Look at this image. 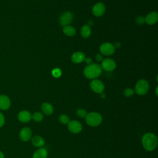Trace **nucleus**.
Wrapping results in <instances>:
<instances>
[{"label": "nucleus", "instance_id": "f257e3e1", "mask_svg": "<svg viewBox=\"0 0 158 158\" xmlns=\"http://www.w3.org/2000/svg\"><path fill=\"white\" fill-rule=\"evenodd\" d=\"M157 143L158 140L157 136L152 133H146L142 138L143 146L148 151L154 150L157 146Z\"/></svg>", "mask_w": 158, "mask_h": 158}, {"label": "nucleus", "instance_id": "f03ea898", "mask_svg": "<svg viewBox=\"0 0 158 158\" xmlns=\"http://www.w3.org/2000/svg\"><path fill=\"white\" fill-rule=\"evenodd\" d=\"M102 73V68L98 64H89L84 69L85 76L89 79L98 77Z\"/></svg>", "mask_w": 158, "mask_h": 158}, {"label": "nucleus", "instance_id": "7ed1b4c3", "mask_svg": "<svg viewBox=\"0 0 158 158\" xmlns=\"http://www.w3.org/2000/svg\"><path fill=\"white\" fill-rule=\"evenodd\" d=\"M86 123L91 127H96L102 122V118L101 115L98 112H92L87 114L85 117Z\"/></svg>", "mask_w": 158, "mask_h": 158}, {"label": "nucleus", "instance_id": "20e7f679", "mask_svg": "<svg viewBox=\"0 0 158 158\" xmlns=\"http://www.w3.org/2000/svg\"><path fill=\"white\" fill-rule=\"evenodd\" d=\"M149 83L146 80L142 79L139 80L135 85V91L139 95H144L149 90Z\"/></svg>", "mask_w": 158, "mask_h": 158}, {"label": "nucleus", "instance_id": "39448f33", "mask_svg": "<svg viewBox=\"0 0 158 158\" xmlns=\"http://www.w3.org/2000/svg\"><path fill=\"white\" fill-rule=\"evenodd\" d=\"M69 130L74 134L79 133L82 130V125L81 123L77 120H72L67 123Z\"/></svg>", "mask_w": 158, "mask_h": 158}, {"label": "nucleus", "instance_id": "423d86ee", "mask_svg": "<svg viewBox=\"0 0 158 158\" xmlns=\"http://www.w3.org/2000/svg\"><path fill=\"white\" fill-rule=\"evenodd\" d=\"M100 51L105 56H110L114 52L115 48L110 43H104L100 46Z\"/></svg>", "mask_w": 158, "mask_h": 158}, {"label": "nucleus", "instance_id": "0eeeda50", "mask_svg": "<svg viewBox=\"0 0 158 158\" xmlns=\"http://www.w3.org/2000/svg\"><path fill=\"white\" fill-rule=\"evenodd\" d=\"M116 67V64L115 61L111 59L107 58L102 60L101 68L104 70L110 72L114 70Z\"/></svg>", "mask_w": 158, "mask_h": 158}, {"label": "nucleus", "instance_id": "6e6552de", "mask_svg": "<svg viewBox=\"0 0 158 158\" xmlns=\"http://www.w3.org/2000/svg\"><path fill=\"white\" fill-rule=\"evenodd\" d=\"M90 87L96 93H102L104 89L103 83L99 80H93L90 83Z\"/></svg>", "mask_w": 158, "mask_h": 158}, {"label": "nucleus", "instance_id": "1a4fd4ad", "mask_svg": "<svg viewBox=\"0 0 158 158\" xmlns=\"http://www.w3.org/2000/svg\"><path fill=\"white\" fill-rule=\"evenodd\" d=\"M73 15L70 12H66L64 13L59 19V23L62 26L69 25L72 21Z\"/></svg>", "mask_w": 158, "mask_h": 158}, {"label": "nucleus", "instance_id": "9d476101", "mask_svg": "<svg viewBox=\"0 0 158 158\" xmlns=\"http://www.w3.org/2000/svg\"><path fill=\"white\" fill-rule=\"evenodd\" d=\"M32 131L28 127H23L19 133V138L22 141H28L31 139Z\"/></svg>", "mask_w": 158, "mask_h": 158}, {"label": "nucleus", "instance_id": "9b49d317", "mask_svg": "<svg viewBox=\"0 0 158 158\" xmlns=\"http://www.w3.org/2000/svg\"><path fill=\"white\" fill-rule=\"evenodd\" d=\"M11 101L9 98L4 94L0 95V109L6 110L10 108Z\"/></svg>", "mask_w": 158, "mask_h": 158}, {"label": "nucleus", "instance_id": "f8f14e48", "mask_svg": "<svg viewBox=\"0 0 158 158\" xmlns=\"http://www.w3.org/2000/svg\"><path fill=\"white\" fill-rule=\"evenodd\" d=\"M17 118L20 122L27 123L31 120V114L29 111L23 110L18 114Z\"/></svg>", "mask_w": 158, "mask_h": 158}, {"label": "nucleus", "instance_id": "ddd939ff", "mask_svg": "<svg viewBox=\"0 0 158 158\" xmlns=\"http://www.w3.org/2000/svg\"><path fill=\"white\" fill-rule=\"evenodd\" d=\"M93 14L97 17L102 15L105 12V6L101 2L96 3L93 7Z\"/></svg>", "mask_w": 158, "mask_h": 158}, {"label": "nucleus", "instance_id": "4468645a", "mask_svg": "<svg viewBox=\"0 0 158 158\" xmlns=\"http://www.w3.org/2000/svg\"><path fill=\"white\" fill-rule=\"evenodd\" d=\"M145 22L149 25H153L156 23L158 20V14L156 12H151L148 14L144 18Z\"/></svg>", "mask_w": 158, "mask_h": 158}, {"label": "nucleus", "instance_id": "2eb2a0df", "mask_svg": "<svg viewBox=\"0 0 158 158\" xmlns=\"http://www.w3.org/2000/svg\"><path fill=\"white\" fill-rule=\"evenodd\" d=\"M32 144L36 148H42L44 144V141L43 138L39 136L35 135L31 138Z\"/></svg>", "mask_w": 158, "mask_h": 158}, {"label": "nucleus", "instance_id": "dca6fc26", "mask_svg": "<svg viewBox=\"0 0 158 158\" xmlns=\"http://www.w3.org/2000/svg\"><path fill=\"white\" fill-rule=\"evenodd\" d=\"M85 59V54L82 52H76L73 53L71 57V59L72 62L74 63H81Z\"/></svg>", "mask_w": 158, "mask_h": 158}, {"label": "nucleus", "instance_id": "f3484780", "mask_svg": "<svg viewBox=\"0 0 158 158\" xmlns=\"http://www.w3.org/2000/svg\"><path fill=\"white\" fill-rule=\"evenodd\" d=\"M48 151L44 148H40L33 154V158H47Z\"/></svg>", "mask_w": 158, "mask_h": 158}, {"label": "nucleus", "instance_id": "a211bd4d", "mask_svg": "<svg viewBox=\"0 0 158 158\" xmlns=\"http://www.w3.org/2000/svg\"><path fill=\"white\" fill-rule=\"evenodd\" d=\"M41 109L42 112L45 115H51L53 113V111H54V109H53L52 106L51 104L48 103V102L43 103L41 104Z\"/></svg>", "mask_w": 158, "mask_h": 158}, {"label": "nucleus", "instance_id": "6ab92c4d", "mask_svg": "<svg viewBox=\"0 0 158 158\" xmlns=\"http://www.w3.org/2000/svg\"><path fill=\"white\" fill-rule=\"evenodd\" d=\"M63 32L64 34L69 36H72L75 34L76 30L73 27L70 25H67L63 28Z\"/></svg>", "mask_w": 158, "mask_h": 158}, {"label": "nucleus", "instance_id": "aec40b11", "mask_svg": "<svg viewBox=\"0 0 158 158\" xmlns=\"http://www.w3.org/2000/svg\"><path fill=\"white\" fill-rule=\"evenodd\" d=\"M91 28L88 25H86L82 27L81 29V35L83 38L89 37L91 35Z\"/></svg>", "mask_w": 158, "mask_h": 158}, {"label": "nucleus", "instance_id": "412c9836", "mask_svg": "<svg viewBox=\"0 0 158 158\" xmlns=\"http://www.w3.org/2000/svg\"><path fill=\"white\" fill-rule=\"evenodd\" d=\"M31 119L35 122H41L43 119V115L42 113L39 112H36L31 115Z\"/></svg>", "mask_w": 158, "mask_h": 158}, {"label": "nucleus", "instance_id": "4be33fe9", "mask_svg": "<svg viewBox=\"0 0 158 158\" xmlns=\"http://www.w3.org/2000/svg\"><path fill=\"white\" fill-rule=\"evenodd\" d=\"M59 120L62 124H67L70 122V118L66 114H61L59 117Z\"/></svg>", "mask_w": 158, "mask_h": 158}, {"label": "nucleus", "instance_id": "5701e85b", "mask_svg": "<svg viewBox=\"0 0 158 158\" xmlns=\"http://www.w3.org/2000/svg\"><path fill=\"white\" fill-rule=\"evenodd\" d=\"M77 115L80 118H85L87 115V112L83 109H78L77 110Z\"/></svg>", "mask_w": 158, "mask_h": 158}, {"label": "nucleus", "instance_id": "b1692460", "mask_svg": "<svg viewBox=\"0 0 158 158\" xmlns=\"http://www.w3.org/2000/svg\"><path fill=\"white\" fill-rule=\"evenodd\" d=\"M61 74H62V72H61L60 69H59L58 68H56V69H53L52 71V75L56 78H58V77H60Z\"/></svg>", "mask_w": 158, "mask_h": 158}, {"label": "nucleus", "instance_id": "393cba45", "mask_svg": "<svg viewBox=\"0 0 158 158\" xmlns=\"http://www.w3.org/2000/svg\"><path fill=\"white\" fill-rule=\"evenodd\" d=\"M133 93L134 91L131 88H126L123 91V94L126 97H130L133 94Z\"/></svg>", "mask_w": 158, "mask_h": 158}, {"label": "nucleus", "instance_id": "a878e982", "mask_svg": "<svg viewBox=\"0 0 158 158\" xmlns=\"http://www.w3.org/2000/svg\"><path fill=\"white\" fill-rule=\"evenodd\" d=\"M144 22H145L144 18L142 16H139L136 19V22L138 24H143V23H144Z\"/></svg>", "mask_w": 158, "mask_h": 158}, {"label": "nucleus", "instance_id": "bb28decb", "mask_svg": "<svg viewBox=\"0 0 158 158\" xmlns=\"http://www.w3.org/2000/svg\"><path fill=\"white\" fill-rule=\"evenodd\" d=\"M5 123V117L2 112H0V128L2 127Z\"/></svg>", "mask_w": 158, "mask_h": 158}, {"label": "nucleus", "instance_id": "cd10ccee", "mask_svg": "<svg viewBox=\"0 0 158 158\" xmlns=\"http://www.w3.org/2000/svg\"><path fill=\"white\" fill-rule=\"evenodd\" d=\"M96 59L98 61L100 62V61H102V56L100 54H98L96 56Z\"/></svg>", "mask_w": 158, "mask_h": 158}, {"label": "nucleus", "instance_id": "c85d7f7f", "mask_svg": "<svg viewBox=\"0 0 158 158\" xmlns=\"http://www.w3.org/2000/svg\"><path fill=\"white\" fill-rule=\"evenodd\" d=\"M85 62L88 64H91V58H89V57L85 58Z\"/></svg>", "mask_w": 158, "mask_h": 158}, {"label": "nucleus", "instance_id": "c756f323", "mask_svg": "<svg viewBox=\"0 0 158 158\" xmlns=\"http://www.w3.org/2000/svg\"><path fill=\"white\" fill-rule=\"evenodd\" d=\"M120 46H121V44L119 42H116L114 46V48H119V47H120Z\"/></svg>", "mask_w": 158, "mask_h": 158}, {"label": "nucleus", "instance_id": "7c9ffc66", "mask_svg": "<svg viewBox=\"0 0 158 158\" xmlns=\"http://www.w3.org/2000/svg\"><path fill=\"white\" fill-rule=\"evenodd\" d=\"M0 158H4V155L1 151H0Z\"/></svg>", "mask_w": 158, "mask_h": 158}, {"label": "nucleus", "instance_id": "2f4dec72", "mask_svg": "<svg viewBox=\"0 0 158 158\" xmlns=\"http://www.w3.org/2000/svg\"><path fill=\"white\" fill-rule=\"evenodd\" d=\"M90 25H93V22L91 20L88 21V26L89 27Z\"/></svg>", "mask_w": 158, "mask_h": 158}, {"label": "nucleus", "instance_id": "473e14b6", "mask_svg": "<svg viewBox=\"0 0 158 158\" xmlns=\"http://www.w3.org/2000/svg\"><path fill=\"white\" fill-rule=\"evenodd\" d=\"M156 95H157V87L156 88Z\"/></svg>", "mask_w": 158, "mask_h": 158}]
</instances>
